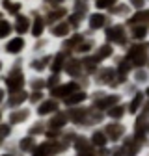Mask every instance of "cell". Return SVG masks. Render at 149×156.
Wrapping results in <instances>:
<instances>
[{"mask_svg": "<svg viewBox=\"0 0 149 156\" xmlns=\"http://www.w3.org/2000/svg\"><path fill=\"white\" fill-rule=\"evenodd\" d=\"M103 41H108L112 43L116 48H119L121 52L133 43L130 41V35H129V26L127 23H121V21H114L104 32H103Z\"/></svg>", "mask_w": 149, "mask_h": 156, "instance_id": "6da1fadb", "label": "cell"}, {"mask_svg": "<svg viewBox=\"0 0 149 156\" xmlns=\"http://www.w3.org/2000/svg\"><path fill=\"white\" fill-rule=\"evenodd\" d=\"M123 56L130 62V65H133L134 69L136 67H147V63H149V41L130 43L123 50Z\"/></svg>", "mask_w": 149, "mask_h": 156, "instance_id": "7a4b0ae2", "label": "cell"}, {"mask_svg": "<svg viewBox=\"0 0 149 156\" xmlns=\"http://www.w3.org/2000/svg\"><path fill=\"white\" fill-rule=\"evenodd\" d=\"M103 128H104L108 140H110V145L118 147L130 134V119L129 121H104Z\"/></svg>", "mask_w": 149, "mask_h": 156, "instance_id": "3957f363", "label": "cell"}, {"mask_svg": "<svg viewBox=\"0 0 149 156\" xmlns=\"http://www.w3.org/2000/svg\"><path fill=\"white\" fill-rule=\"evenodd\" d=\"M112 23H114V19L110 17V13L99 11V9H91L89 15H88V19H86V32L89 35L103 34Z\"/></svg>", "mask_w": 149, "mask_h": 156, "instance_id": "277c9868", "label": "cell"}, {"mask_svg": "<svg viewBox=\"0 0 149 156\" xmlns=\"http://www.w3.org/2000/svg\"><path fill=\"white\" fill-rule=\"evenodd\" d=\"M60 110H64V104L62 101L54 99V97H47V99H43L37 106H34V113L39 117V119H49V117H52L54 113H58Z\"/></svg>", "mask_w": 149, "mask_h": 156, "instance_id": "5b68a950", "label": "cell"}, {"mask_svg": "<svg viewBox=\"0 0 149 156\" xmlns=\"http://www.w3.org/2000/svg\"><path fill=\"white\" fill-rule=\"evenodd\" d=\"M125 102H127V110H129L130 119H134V117H138L140 113H144V108L147 104L144 89H136L134 93H130L129 97H125Z\"/></svg>", "mask_w": 149, "mask_h": 156, "instance_id": "8992f818", "label": "cell"}, {"mask_svg": "<svg viewBox=\"0 0 149 156\" xmlns=\"http://www.w3.org/2000/svg\"><path fill=\"white\" fill-rule=\"evenodd\" d=\"M78 89H84V87H82V84H80V80H69V78H67V80H64L58 87H54L52 91H49V95L64 102L69 95L77 93Z\"/></svg>", "mask_w": 149, "mask_h": 156, "instance_id": "52a82bcc", "label": "cell"}, {"mask_svg": "<svg viewBox=\"0 0 149 156\" xmlns=\"http://www.w3.org/2000/svg\"><path fill=\"white\" fill-rule=\"evenodd\" d=\"M26 84H28L26 74L23 73L21 67H13V69L9 71V74L6 76V87H8L9 95H11V93H17V91H21V89H24Z\"/></svg>", "mask_w": 149, "mask_h": 156, "instance_id": "ba28073f", "label": "cell"}, {"mask_svg": "<svg viewBox=\"0 0 149 156\" xmlns=\"http://www.w3.org/2000/svg\"><path fill=\"white\" fill-rule=\"evenodd\" d=\"M64 74L69 78V80H82L86 74L84 71V63H82V58L78 56H69V60L65 63V69H64Z\"/></svg>", "mask_w": 149, "mask_h": 156, "instance_id": "9c48e42d", "label": "cell"}, {"mask_svg": "<svg viewBox=\"0 0 149 156\" xmlns=\"http://www.w3.org/2000/svg\"><path fill=\"white\" fill-rule=\"evenodd\" d=\"M45 34H49V24H47V19L45 13H34L32 15V28H30V35L34 39H39L45 37Z\"/></svg>", "mask_w": 149, "mask_h": 156, "instance_id": "30bf717a", "label": "cell"}, {"mask_svg": "<svg viewBox=\"0 0 149 156\" xmlns=\"http://www.w3.org/2000/svg\"><path fill=\"white\" fill-rule=\"evenodd\" d=\"M73 26L69 24V21L65 19V21H60V23H56L52 26H49V35L52 39H58V41H65V39L73 34Z\"/></svg>", "mask_w": 149, "mask_h": 156, "instance_id": "8fae6325", "label": "cell"}, {"mask_svg": "<svg viewBox=\"0 0 149 156\" xmlns=\"http://www.w3.org/2000/svg\"><path fill=\"white\" fill-rule=\"evenodd\" d=\"M47 125H49V130L65 132V130H67V126L71 125V123H69V117H67L65 108H64V110H60L58 113H54L52 117H49V119H47Z\"/></svg>", "mask_w": 149, "mask_h": 156, "instance_id": "7c38bea8", "label": "cell"}, {"mask_svg": "<svg viewBox=\"0 0 149 156\" xmlns=\"http://www.w3.org/2000/svg\"><path fill=\"white\" fill-rule=\"evenodd\" d=\"M108 13H110V17L114 19V21L127 23V21H129V17L134 13V9L129 6V2H127V0H119V2H118L114 8H112Z\"/></svg>", "mask_w": 149, "mask_h": 156, "instance_id": "4fadbf2b", "label": "cell"}, {"mask_svg": "<svg viewBox=\"0 0 149 156\" xmlns=\"http://www.w3.org/2000/svg\"><path fill=\"white\" fill-rule=\"evenodd\" d=\"M88 102H91V93L88 89H78L77 93L69 95L62 104H64V108H74V106H84Z\"/></svg>", "mask_w": 149, "mask_h": 156, "instance_id": "5bb4252c", "label": "cell"}, {"mask_svg": "<svg viewBox=\"0 0 149 156\" xmlns=\"http://www.w3.org/2000/svg\"><path fill=\"white\" fill-rule=\"evenodd\" d=\"M88 138H89L91 145L95 147V151H97V149H104V147H112V145H110V140H108V136H106V132H104L103 126L91 128V132L88 134Z\"/></svg>", "mask_w": 149, "mask_h": 156, "instance_id": "9a60e30c", "label": "cell"}, {"mask_svg": "<svg viewBox=\"0 0 149 156\" xmlns=\"http://www.w3.org/2000/svg\"><path fill=\"white\" fill-rule=\"evenodd\" d=\"M71 13L69 6H60V8H52V9H45V19H47V24L52 26L60 21H65Z\"/></svg>", "mask_w": 149, "mask_h": 156, "instance_id": "2e32d148", "label": "cell"}, {"mask_svg": "<svg viewBox=\"0 0 149 156\" xmlns=\"http://www.w3.org/2000/svg\"><path fill=\"white\" fill-rule=\"evenodd\" d=\"M106 121H129V110H127V102H119L116 106H112L106 113Z\"/></svg>", "mask_w": 149, "mask_h": 156, "instance_id": "e0dca14e", "label": "cell"}, {"mask_svg": "<svg viewBox=\"0 0 149 156\" xmlns=\"http://www.w3.org/2000/svg\"><path fill=\"white\" fill-rule=\"evenodd\" d=\"M129 35L133 43H144L149 41V24H130Z\"/></svg>", "mask_w": 149, "mask_h": 156, "instance_id": "ac0fdd59", "label": "cell"}, {"mask_svg": "<svg viewBox=\"0 0 149 156\" xmlns=\"http://www.w3.org/2000/svg\"><path fill=\"white\" fill-rule=\"evenodd\" d=\"M30 119H32V108L21 106V108L11 110V113H9V125L11 126L23 125V123H30Z\"/></svg>", "mask_w": 149, "mask_h": 156, "instance_id": "d6986e66", "label": "cell"}, {"mask_svg": "<svg viewBox=\"0 0 149 156\" xmlns=\"http://www.w3.org/2000/svg\"><path fill=\"white\" fill-rule=\"evenodd\" d=\"M30 28H32V17L30 15H24V13H19L13 21V30L17 35H26L30 34Z\"/></svg>", "mask_w": 149, "mask_h": 156, "instance_id": "ffe728a7", "label": "cell"}, {"mask_svg": "<svg viewBox=\"0 0 149 156\" xmlns=\"http://www.w3.org/2000/svg\"><path fill=\"white\" fill-rule=\"evenodd\" d=\"M130 82H133L136 87H140V89H144L145 86H149V69L147 67H136V69H133Z\"/></svg>", "mask_w": 149, "mask_h": 156, "instance_id": "44dd1931", "label": "cell"}, {"mask_svg": "<svg viewBox=\"0 0 149 156\" xmlns=\"http://www.w3.org/2000/svg\"><path fill=\"white\" fill-rule=\"evenodd\" d=\"M24 48H26V39H24V35H15V37H11L9 41L6 43V52L11 54V56H19Z\"/></svg>", "mask_w": 149, "mask_h": 156, "instance_id": "7402d4cb", "label": "cell"}, {"mask_svg": "<svg viewBox=\"0 0 149 156\" xmlns=\"http://www.w3.org/2000/svg\"><path fill=\"white\" fill-rule=\"evenodd\" d=\"M28 99H30V93H28L26 89H21V91H17V93H11V95H9L8 106H9L11 110L21 108V106H24V104L28 102Z\"/></svg>", "mask_w": 149, "mask_h": 156, "instance_id": "603a6c76", "label": "cell"}, {"mask_svg": "<svg viewBox=\"0 0 149 156\" xmlns=\"http://www.w3.org/2000/svg\"><path fill=\"white\" fill-rule=\"evenodd\" d=\"M130 24H149V6L145 9H138L130 15L127 21V26H130Z\"/></svg>", "mask_w": 149, "mask_h": 156, "instance_id": "cb8c5ba5", "label": "cell"}, {"mask_svg": "<svg viewBox=\"0 0 149 156\" xmlns=\"http://www.w3.org/2000/svg\"><path fill=\"white\" fill-rule=\"evenodd\" d=\"M30 91H47V76L43 74H35L28 80Z\"/></svg>", "mask_w": 149, "mask_h": 156, "instance_id": "d4e9b609", "label": "cell"}, {"mask_svg": "<svg viewBox=\"0 0 149 156\" xmlns=\"http://www.w3.org/2000/svg\"><path fill=\"white\" fill-rule=\"evenodd\" d=\"M2 8H4L9 15H13V17H17L19 13L23 11V4H21V2H13V0H2Z\"/></svg>", "mask_w": 149, "mask_h": 156, "instance_id": "484cf974", "label": "cell"}, {"mask_svg": "<svg viewBox=\"0 0 149 156\" xmlns=\"http://www.w3.org/2000/svg\"><path fill=\"white\" fill-rule=\"evenodd\" d=\"M118 2H119V0H93L91 8H93V9H99V11H106V13H108V11L114 8Z\"/></svg>", "mask_w": 149, "mask_h": 156, "instance_id": "4316f807", "label": "cell"}, {"mask_svg": "<svg viewBox=\"0 0 149 156\" xmlns=\"http://www.w3.org/2000/svg\"><path fill=\"white\" fill-rule=\"evenodd\" d=\"M62 82H64L62 74H54V73H49V76H47V91H52L54 87H58Z\"/></svg>", "mask_w": 149, "mask_h": 156, "instance_id": "83f0119b", "label": "cell"}, {"mask_svg": "<svg viewBox=\"0 0 149 156\" xmlns=\"http://www.w3.org/2000/svg\"><path fill=\"white\" fill-rule=\"evenodd\" d=\"M13 23L6 21V19H0V39H4V37H9L13 34Z\"/></svg>", "mask_w": 149, "mask_h": 156, "instance_id": "f1b7e54d", "label": "cell"}, {"mask_svg": "<svg viewBox=\"0 0 149 156\" xmlns=\"http://www.w3.org/2000/svg\"><path fill=\"white\" fill-rule=\"evenodd\" d=\"M67 0H43V8L45 9H52V8H60V6H67Z\"/></svg>", "mask_w": 149, "mask_h": 156, "instance_id": "f546056e", "label": "cell"}, {"mask_svg": "<svg viewBox=\"0 0 149 156\" xmlns=\"http://www.w3.org/2000/svg\"><path fill=\"white\" fill-rule=\"evenodd\" d=\"M127 2H129V6L133 8L134 11H138V9H145V8L149 6L147 0H127Z\"/></svg>", "mask_w": 149, "mask_h": 156, "instance_id": "4dcf8cb0", "label": "cell"}, {"mask_svg": "<svg viewBox=\"0 0 149 156\" xmlns=\"http://www.w3.org/2000/svg\"><path fill=\"white\" fill-rule=\"evenodd\" d=\"M110 156H125L123 152H121V149L119 147H114V151H112V154Z\"/></svg>", "mask_w": 149, "mask_h": 156, "instance_id": "1f68e13d", "label": "cell"}, {"mask_svg": "<svg viewBox=\"0 0 149 156\" xmlns=\"http://www.w3.org/2000/svg\"><path fill=\"white\" fill-rule=\"evenodd\" d=\"M74 156H97V154L93 151V152H74Z\"/></svg>", "mask_w": 149, "mask_h": 156, "instance_id": "d6a6232c", "label": "cell"}, {"mask_svg": "<svg viewBox=\"0 0 149 156\" xmlns=\"http://www.w3.org/2000/svg\"><path fill=\"white\" fill-rule=\"evenodd\" d=\"M144 95H145V99H147V102H149V86L144 87Z\"/></svg>", "mask_w": 149, "mask_h": 156, "instance_id": "836d02e7", "label": "cell"}, {"mask_svg": "<svg viewBox=\"0 0 149 156\" xmlns=\"http://www.w3.org/2000/svg\"><path fill=\"white\" fill-rule=\"evenodd\" d=\"M144 115L149 119V102H147V104H145V108H144Z\"/></svg>", "mask_w": 149, "mask_h": 156, "instance_id": "e575fe53", "label": "cell"}, {"mask_svg": "<svg viewBox=\"0 0 149 156\" xmlns=\"http://www.w3.org/2000/svg\"><path fill=\"white\" fill-rule=\"evenodd\" d=\"M6 99V91H2V89H0V104H2V101Z\"/></svg>", "mask_w": 149, "mask_h": 156, "instance_id": "d590c367", "label": "cell"}, {"mask_svg": "<svg viewBox=\"0 0 149 156\" xmlns=\"http://www.w3.org/2000/svg\"><path fill=\"white\" fill-rule=\"evenodd\" d=\"M142 156H149V147H147V149H145V151L142 152Z\"/></svg>", "mask_w": 149, "mask_h": 156, "instance_id": "8d00e7d4", "label": "cell"}, {"mask_svg": "<svg viewBox=\"0 0 149 156\" xmlns=\"http://www.w3.org/2000/svg\"><path fill=\"white\" fill-rule=\"evenodd\" d=\"M84 2H89V4H93V0H84Z\"/></svg>", "mask_w": 149, "mask_h": 156, "instance_id": "74e56055", "label": "cell"}, {"mask_svg": "<svg viewBox=\"0 0 149 156\" xmlns=\"http://www.w3.org/2000/svg\"><path fill=\"white\" fill-rule=\"evenodd\" d=\"M0 69H2V63H0Z\"/></svg>", "mask_w": 149, "mask_h": 156, "instance_id": "f35d334b", "label": "cell"}, {"mask_svg": "<svg viewBox=\"0 0 149 156\" xmlns=\"http://www.w3.org/2000/svg\"><path fill=\"white\" fill-rule=\"evenodd\" d=\"M147 69H149V63H147Z\"/></svg>", "mask_w": 149, "mask_h": 156, "instance_id": "ab89813d", "label": "cell"}, {"mask_svg": "<svg viewBox=\"0 0 149 156\" xmlns=\"http://www.w3.org/2000/svg\"><path fill=\"white\" fill-rule=\"evenodd\" d=\"M60 156H64V154H60Z\"/></svg>", "mask_w": 149, "mask_h": 156, "instance_id": "60d3db41", "label": "cell"}, {"mask_svg": "<svg viewBox=\"0 0 149 156\" xmlns=\"http://www.w3.org/2000/svg\"><path fill=\"white\" fill-rule=\"evenodd\" d=\"M0 140H2V138H0Z\"/></svg>", "mask_w": 149, "mask_h": 156, "instance_id": "b9f144b4", "label": "cell"}, {"mask_svg": "<svg viewBox=\"0 0 149 156\" xmlns=\"http://www.w3.org/2000/svg\"><path fill=\"white\" fill-rule=\"evenodd\" d=\"M147 2H149V0H147Z\"/></svg>", "mask_w": 149, "mask_h": 156, "instance_id": "7bdbcfd3", "label": "cell"}]
</instances>
